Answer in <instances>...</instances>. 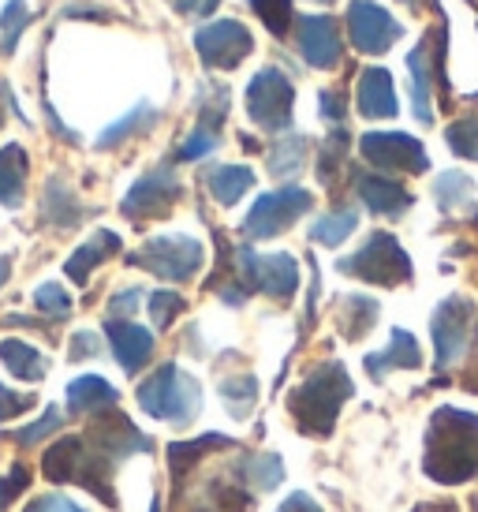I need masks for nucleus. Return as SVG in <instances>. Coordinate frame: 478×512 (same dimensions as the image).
<instances>
[{"label":"nucleus","instance_id":"f257e3e1","mask_svg":"<svg viewBox=\"0 0 478 512\" xmlns=\"http://www.w3.org/2000/svg\"><path fill=\"white\" fill-rule=\"evenodd\" d=\"M422 468L437 483H467L478 475V415L460 408H437L426 427Z\"/></svg>","mask_w":478,"mask_h":512},{"label":"nucleus","instance_id":"f03ea898","mask_svg":"<svg viewBox=\"0 0 478 512\" xmlns=\"http://www.w3.org/2000/svg\"><path fill=\"white\" fill-rule=\"evenodd\" d=\"M120 464L98 438H60L57 445H49L42 456V471L49 483H75L90 490L94 498L105 505H116L113 494V468Z\"/></svg>","mask_w":478,"mask_h":512},{"label":"nucleus","instance_id":"7ed1b4c3","mask_svg":"<svg viewBox=\"0 0 478 512\" xmlns=\"http://www.w3.org/2000/svg\"><path fill=\"white\" fill-rule=\"evenodd\" d=\"M352 397V378L340 363H322L314 367L296 385V393L288 397V412L296 419V427L310 438H325L337 427L340 408Z\"/></svg>","mask_w":478,"mask_h":512},{"label":"nucleus","instance_id":"20e7f679","mask_svg":"<svg viewBox=\"0 0 478 512\" xmlns=\"http://www.w3.org/2000/svg\"><path fill=\"white\" fill-rule=\"evenodd\" d=\"M139 408L161 419V423L187 427L202 412V389L187 370H180L176 363H165L139 385Z\"/></svg>","mask_w":478,"mask_h":512},{"label":"nucleus","instance_id":"39448f33","mask_svg":"<svg viewBox=\"0 0 478 512\" xmlns=\"http://www.w3.org/2000/svg\"><path fill=\"white\" fill-rule=\"evenodd\" d=\"M337 266L366 285H404L411 277V258L389 232H374L352 258H340Z\"/></svg>","mask_w":478,"mask_h":512},{"label":"nucleus","instance_id":"423d86ee","mask_svg":"<svg viewBox=\"0 0 478 512\" xmlns=\"http://www.w3.org/2000/svg\"><path fill=\"white\" fill-rule=\"evenodd\" d=\"M478 333V307L467 296L445 299L434 314V348H437V367L449 370L467 356V348L475 344Z\"/></svg>","mask_w":478,"mask_h":512},{"label":"nucleus","instance_id":"0eeeda50","mask_svg":"<svg viewBox=\"0 0 478 512\" xmlns=\"http://www.w3.org/2000/svg\"><path fill=\"white\" fill-rule=\"evenodd\" d=\"M127 262L150 270L161 281H191L202 266V243L191 240V236H157Z\"/></svg>","mask_w":478,"mask_h":512},{"label":"nucleus","instance_id":"6e6552de","mask_svg":"<svg viewBox=\"0 0 478 512\" xmlns=\"http://www.w3.org/2000/svg\"><path fill=\"white\" fill-rule=\"evenodd\" d=\"M314 206V195L303 187H277L251 206V214L243 221V236L251 240H269V236H281L284 228L296 225V217H303Z\"/></svg>","mask_w":478,"mask_h":512},{"label":"nucleus","instance_id":"1a4fd4ad","mask_svg":"<svg viewBox=\"0 0 478 512\" xmlns=\"http://www.w3.org/2000/svg\"><path fill=\"white\" fill-rule=\"evenodd\" d=\"M292 79L281 68H262L247 86V113L258 128L266 131H284L292 124Z\"/></svg>","mask_w":478,"mask_h":512},{"label":"nucleus","instance_id":"9d476101","mask_svg":"<svg viewBox=\"0 0 478 512\" xmlns=\"http://www.w3.org/2000/svg\"><path fill=\"white\" fill-rule=\"evenodd\" d=\"M236 277H247V285L273 299H292L299 288V266L292 255H254L251 247H239Z\"/></svg>","mask_w":478,"mask_h":512},{"label":"nucleus","instance_id":"9b49d317","mask_svg":"<svg viewBox=\"0 0 478 512\" xmlns=\"http://www.w3.org/2000/svg\"><path fill=\"white\" fill-rule=\"evenodd\" d=\"M359 150H363V157L374 169H381V176L430 169V157H426L422 143L404 135V131H370V135L359 139Z\"/></svg>","mask_w":478,"mask_h":512},{"label":"nucleus","instance_id":"f8f14e48","mask_svg":"<svg viewBox=\"0 0 478 512\" xmlns=\"http://www.w3.org/2000/svg\"><path fill=\"white\" fill-rule=\"evenodd\" d=\"M183 195L180 180H176V172L172 169H154L146 172L139 184L131 187L120 202V210L124 217L131 221H146V217H165L176 206V199Z\"/></svg>","mask_w":478,"mask_h":512},{"label":"nucleus","instance_id":"ddd939ff","mask_svg":"<svg viewBox=\"0 0 478 512\" xmlns=\"http://www.w3.org/2000/svg\"><path fill=\"white\" fill-rule=\"evenodd\" d=\"M195 49L206 68L228 72L251 53V34H247V27H239L236 19H217V23H210V27H202L195 34Z\"/></svg>","mask_w":478,"mask_h":512},{"label":"nucleus","instance_id":"4468645a","mask_svg":"<svg viewBox=\"0 0 478 512\" xmlns=\"http://www.w3.org/2000/svg\"><path fill=\"white\" fill-rule=\"evenodd\" d=\"M348 30H352L355 49L370 53V57L389 53V45L404 34V27L396 23L393 15L378 8V4H370V0H355L352 8H348Z\"/></svg>","mask_w":478,"mask_h":512},{"label":"nucleus","instance_id":"2eb2a0df","mask_svg":"<svg viewBox=\"0 0 478 512\" xmlns=\"http://www.w3.org/2000/svg\"><path fill=\"white\" fill-rule=\"evenodd\" d=\"M299 53L310 68H337L340 34L329 15H299Z\"/></svg>","mask_w":478,"mask_h":512},{"label":"nucleus","instance_id":"dca6fc26","mask_svg":"<svg viewBox=\"0 0 478 512\" xmlns=\"http://www.w3.org/2000/svg\"><path fill=\"white\" fill-rule=\"evenodd\" d=\"M105 333H109L116 363H120L127 374H139V370L150 363V352H154V333H150V329L135 326V322H127V318H109Z\"/></svg>","mask_w":478,"mask_h":512},{"label":"nucleus","instance_id":"f3484780","mask_svg":"<svg viewBox=\"0 0 478 512\" xmlns=\"http://www.w3.org/2000/svg\"><path fill=\"white\" fill-rule=\"evenodd\" d=\"M355 191L366 202V210H374L381 217H400L411 206L408 191L396 180H389V176H378V172H359L355 176Z\"/></svg>","mask_w":478,"mask_h":512},{"label":"nucleus","instance_id":"a211bd4d","mask_svg":"<svg viewBox=\"0 0 478 512\" xmlns=\"http://www.w3.org/2000/svg\"><path fill=\"white\" fill-rule=\"evenodd\" d=\"M355 105L366 120H385V116H396V90H393V75L385 68H366L359 75V90H355Z\"/></svg>","mask_w":478,"mask_h":512},{"label":"nucleus","instance_id":"6ab92c4d","mask_svg":"<svg viewBox=\"0 0 478 512\" xmlns=\"http://www.w3.org/2000/svg\"><path fill=\"white\" fill-rule=\"evenodd\" d=\"M415 367H422V352H419V341L411 337L408 329H393L385 352L366 356V374H370L374 382L385 378V370H415Z\"/></svg>","mask_w":478,"mask_h":512},{"label":"nucleus","instance_id":"aec40b11","mask_svg":"<svg viewBox=\"0 0 478 512\" xmlns=\"http://www.w3.org/2000/svg\"><path fill=\"white\" fill-rule=\"evenodd\" d=\"M116 408V389L98 374H83L68 385V412L71 415H101Z\"/></svg>","mask_w":478,"mask_h":512},{"label":"nucleus","instance_id":"412c9836","mask_svg":"<svg viewBox=\"0 0 478 512\" xmlns=\"http://www.w3.org/2000/svg\"><path fill=\"white\" fill-rule=\"evenodd\" d=\"M116 251H120V236L101 228V232H94V240H86L83 247H75V255L64 262V273H68L75 285H86L90 273L98 270L109 255H116Z\"/></svg>","mask_w":478,"mask_h":512},{"label":"nucleus","instance_id":"4be33fe9","mask_svg":"<svg viewBox=\"0 0 478 512\" xmlns=\"http://www.w3.org/2000/svg\"><path fill=\"white\" fill-rule=\"evenodd\" d=\"M30 161L19 143H8L0 150V206H23L27 199Z\"/></svg>","mask_w":478,"mask_h":512},{"label":"nucleus","instance_id":"5701e85b","mask_svg":"<svg viewBox=\"0 0 478 512\" xmlns=\"http://www.w3.org/2000/svg\"><path fill=\"white\" fill-rule=\"evenodd\" d=\"M0 359H4V367L12 370L15 378H23V382H42L45 374H49V359L27 341H0Z\"/></svg>","mask_w":478,"mask_h":512},{"label":"nucleus","instance_id":"b1692460","mask_svg":"<svg viewBox=\"0 0 478 512\" xmlns=\"http://www.w3.org/2000/svg\"><path fill=\"white\" fill-rule=\"evenodd\" d=\"M206 184H210L213 199L221 202V206H232V202H239L254 187V172L247 165H217L206 176Z\"/></svg>","mask_w":478,"mask_h":512},{"label":"nucleus","instance_id":"393cba45","mask_svg":"<svg viewBox=\"0 0 478 512\" xmlns=\"http://www.w3.org/2000/svg\"><path fill=\"white\" fill-rule=\"evenodd\" d=\"M236 441L225 438V434H202V438L195 441H176V445H169V464H172V475L176 479H183V471L187 468H195L202 456H210L213 449H232Z\"/></svg>","mask_w":478,"mask_h":512},{"label":"nucleus","instance_id":"a878e982","mask_svg":"<svg viewBox=\"0 0 478 512\" xmlns=\"http://www.w3.org/2000/svg\"><path fill=\"white\" fill-rule=\"evenodd\" d=\"M42 217L57 228H75L79 221H83V206L75 202L71 187H64L60 180H49V187H45V202H42Z\"/></svg>","mask_w":478,"mask_h":512},{"label":"nucleus","instance_id":"bb28decb","mask_svg":"<svg viewBox=\"0 0 478 512\" xmlns=\"http://www.w3.org/2000/svg\"><path fill=\"white\" fill-rule=\"evenodd\" d=\"M411 68V101H415V116L422 124L434 120V109H430V42H422L415 53L408 57Z\"/></svg>","mask_w":478,"mask_h":512},{"label":"nucleus","instance_id":"cd10ccee","mask_svg":"<svg viewBox=\"0 0 478 512\" xmlns=\"http://www.w3.org/2000/svg\"><path fill=\"white\" fill-rule=\"evenodd\" d=\"M337 322L348 341H359L366 329L378 322V303L366 296H348L344 299V307L337 311Z\"/></svg>","mask_w":478,"mask_h":512},{"label":"nucleus","instance_id":"c85d7f7f","mask_svg":"<svg viewBox=\"0 0 478 512\" xmlns=\"http://www.w3.org/2000/svg\"><path fill=\"white\" fill-rule=\"evenodd\" d=\"M157 120V113H154V105H135L131 113L124 116V120H116L113 128H105L98 135V150H109V146H120L124 139H131V135H139V131H146L150 124Z\"/></svg>","mask_w":478,"mask_h":512},{"label":"nucleus","instance_id":"c756f323","mask_svg":"<svg viewBox=\"0 0 478 512\" xmlns=\"http://www.w3.org/2000/svg\"><path fill=\"white\" fill-rule=\"evenodd\" d=\"M221 400H225V408L232 419H247L254 408V400H258V382H254V374L225 378V382H221Z\"/></svg>","mask_w":478,"mask_h":512},{"label":"nucleus","instance_id":"7c9ffc66","mask_svg":"<svg viewBox=\"0 0 478 512\" xmlns=\"http://www.w3.org/2000/svg\"><path fill=\"white\" fill-rule=\"evenodd\" d=\"M243 479L251 490H277L284 483V464L277 453H262L243 464Z\"/></svg>","mask_w":478,"mask_h":512},{"label":"nucleus","instance_id":"2f4dec72","mask_svg":"<svg viewBox=\"0 0 478 512\" xmlns=\"http://www.w3.org/2000/svg\"><path fill=\"white\" fill-rule=\"evenodd\" d=\"M355 225H359V214H352V210L325 214V217H318V221H314V228H310V240L325 243V247H337V243H344L348 236H352Z\"/></svg>","mask_w":478,"mask_h":512},{"label":"nucleus","instance_id":"473e14b6","mask_svg":"<svg viewBox=\"0 0 478 512\" xmlns=\"http://www.w3.org/2000/svg\"><path fill=\"white\" fill-rule=\"evenodd\" d=\"M303 154H307V139L288 135V139H281L269 150V172L273 176H292V172L303 169Z\"/></svg>","mask_w":478,"mask_h":512},{"label":"nucleus","instance_id":"72a5a7b5","mask_svg":"<svg viewBox=\"0 0 478 512\" xmlns=\"http://www.w3.org/2000/svg\"><path fill=\"white\" fill-rule=\"evenodd\" d=\"M445 143L452 146V154L467 157V161H478V109L460 116V120L445 131Z\"/></svg>","mask_w":478,"mask_h":512},{"label":"nucleus","instance_id":"f704fd0d","mask_svg":"<svg viewBox=\"0 0 478 512\" xmlns=\"http://www.w3.org/2000/svg\"><path fill=\"white\" fill-rule=\"evenodd\" d=\"M30 23V12H27V0H12L4 15H0V30H4V42H0V53H12L15 42H19V34L27 30Z\"/></svg>","mask_w":478,"mask_h":512},{"label":"nucleus","instance_id":"c9c22d12","mask_svg":"<svg viewBox=\"0 0 478 512\" xmlns=\"http://www.w3.org/2000/svg\"><path fill=\"white\" fill-rule=\"evenodd\" d=\"M34 307L45 314V318H68L71 314V296L64 292V288L57 285V281H45V285H38V292H34Z\"/></svg>","mask_w":478,"mask_h":512},{"label":"nucleus","instance_id":"e433bc0d","mask_svg":"<svg viewBox=\"0 0 478 512\" xmlns=\"http://www.w3.org/2000/svg\"><path fill=\"white\" fill-rule=\"evenodd\" d=\"M254 12L262 15V23H266L277 38L288 34V23H292V0H251Z\"/></svg>","mask_w":478,"mask_h":512},{"label":"nucleus","instance_id":"4c0bfd02","mask_svg":"<svg viewBox=\"0 0 478 512\" xmlns=\"http://www.w3.org/2000/svg\"><path fill=\"white\" fill-rule=\"evenodd\" d=\"M437 202L452 210V206H460L464 199H471V180H467L464 172H445V176H437Z\"/></svg>","mask_w":478,"mask_h":512},{"label":"nucleus","instance_id":"58836bf2","mask_svg":"<svg viewBox=\"0 0 478 512\" xmlns=\"http://www.w3.org/2000/svg\"><path fill=\"white\" fill-rule=\"evenodd\" d=\"M57 427H60V412H57V408H45L42 419H34L27 430H12L8 438L19 441V445H38V441L49 438V434H53Z\"/></svg>","mask_w":478,"mask_h":512},{"label":"nucleus","instance_id":"ea45409f","mask_svg":"<svg viewBox=\"0 0 478 512\" xmlns=\"http://www.w3.org/2000/svg\"><path fill=\"white\" fill-rule=\"evenodd\" d=\"M180 311H183L180 292H154V296H150V318H154L157 329H169L172 318Z\"/></svg>","mask_w":478,"mask_h":512},{"label":"nucleus","instance_id":"a19ab883","mask_svg":"<svg viewBox=\"0 0 478 512\" xmlns=\"http://www.w3.org/2000/svg\"><path fill=\"white\" fill-rule=\"evenodd\" d=\"M38 404V397H30V393H12L8 385H0V423H8L15 415L30 412Z\"/></svg>","mask_w":478,"mask_h":512},{"label":"nucleus","instance_id":"79ce46f5","mask_svg":"<svg viewBox=\"0 0 478 512\" xmlns=\"http://www.w3.org/2000/svg\"><path fill=\"white\" fill-rule=\"evenodd\" d=\"M27 483H30V471L23 468V464H15V468L0 479V512L12 505L15 494H23V490H27Z\"/></svg>","mask_w":478,"mask_h":512},{"label":"nucleus","instance_id":"37998d69","mask_svg":"<svg viewBox=\"0 0 478 512\" xmlns=\"http://www.w3.org/2000/svg\"><path fill=\"white\" fill-rule=\"evenodd\" d=\"M213 146H217V131H210V128H198L187 143L180 146V157L183 161H195V157H202V154H210Z\"/></svg>","mask_w":478,"mask_h":512},{"label":"nucleus","instance_id":"c03bdc74","mask_svg":"<svg viewBox=\"0 0 478 512\" xmlns=\"http://www.w3.org/2000/svg\"><path fill=\"white\" fill-rule=\"evenodd\" d=\"M98 352H101V337H98V333L83 329V333H75V337H71V348H68L71 363H79V359H94Z\"/></svg>","mask_w":478,"mask_h":512},{"label":"nucleus","instance_id":"a18cd8bd","mask_svg":"<svg viewBox=\"0 0 478 512\" xmlns=\"http://www.w3.org/2000/svg\"><path fill=\"white\" fill-rule=\"evenodd\" d=\"M23 512H86L83 505H75L71 498L64 494H42V498H34Z\"/></svg>","mask_w":478,"mask_h":512},{"label":"nucleus","instance_id":"49530a36","mask_svg":"<svg viewBox=\"0 0 478 512\" xmlns=\"http://www.w3.org/2000/svg\"><path fill=\"white\" fill-rule=\"evenodd\" d=\"M139 303H142L139 288H124V292H116V296H113V303H109V314H113V318H127V314L135 311Z\"/></svg>","mask_w":478,"mask_h":512},{"label":"nucleus","instance_id":"de8ad7c7","mask_svg":"<svg viewBox=\"0 0 478 512\" xmlns=\"http://www.w3.org/2000/svg\"><path fill=\"white\" fill-rule=\"evenodd\" d=\"M277 512H322V505H318V501L310 498V494H303V490H296V494H292V498L284 501L281 509Z\"/></svg>","mask_w":478,"mask_h":512},{"label":"nucleus","instance_id":"09e8293b","mask_svg":"<svg viewBox=\"0 0 478 512\" xmlns=\"http://www.w3.org/2000/svg\"><path fill=\"white\" fill-rule=\"evenodd\" d=\"M217 4H221V0H176V8L187 15H210Z\"/></svg>","mask_w":478,"mask_h":512},{"label":"nucleus","instance_id":"8fccbe9b","mask_svg":"<svg viewBox=\"0 0 478 512\" xmlns=\"http://www.w3.org/2000/svg\"><path fill=\"white\" fill-rule=\"evenodd\" d=\"M322 116L325 120H344V101H340V94H322Z\"/></svg>","mask_w":478,"mask_h":512},{"label":"nucleus","instance_id":"3c124183","mask_svg":"<svg viewBox=\"0 0 478 512\" xmlns=\"http://www.w3.org/2000/svg\"><path fill=\"white\" fill-rule=\"evenodd\" d=\"M4 109H19V105L12 98V86L0 79V128H4Z\"/></svg>","mask_w":478,"mask_h":512},{"label":"nucleus","instance_id":"603ef678","mask_svg":"<svg viewBox=\"0 0 478 512\" xmlns=\"http://www.w3.org/2000/svg\"><path fill=\"white\" fill-rule=\"evenodd\" d=\"M415 512H460L452 501H437V505H422V509H415Z\"/></svg>","mask_w":478,"mask_h":512},{"label":"nucleus","instance_id":"864d4df0","mask_svg":"<svg viewBox=\"0 0 478 512\" xmlns=\"http://www.w3.org/2000/svg\"><path fill=\"white\" fill-rule=\"evenodd\" d=\"M8 273H12V258L4 255V258H0V288L8 285Z\"/></svg>","mask_w":478,"mask_h":512},{"label":"nucleus","instance_id":"5fc2aeb1","mask_svg":"<svg viewBox=\"0 0 478 512\" xmlns=\"http://www.w3.org/2000/svg\"><path fill=\"white\" fill-rule=\"evenodd\" d=\"M322 4H329V0H322Z\"/></svg>","mask_w":478,"mask_h":512},{"label":"nucleus","instance_id":"6e6d98bb","mask_svg":"<svg viewBox=\"0 0 478 512\" xmlns=\"http://www.w3.org/2000/svg\"><path fill=\"white\" fill-rule=\"evenodd\" d=\"M475 505H478V498H475Z\"/></svg>","mask_w":478,"mask_h":512}]
</instances>
